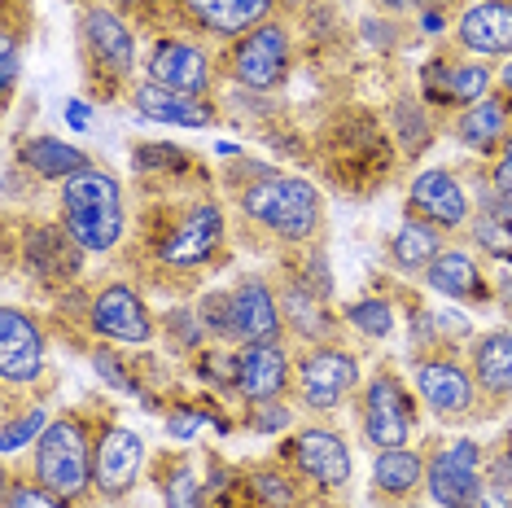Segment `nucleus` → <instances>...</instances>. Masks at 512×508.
I'll return each instance as SVG.
<instances>
[{
	"mask_svg": "<svg viewBox=\"0 0 512 508\" xmlns=\"http://www.w3.org/2000/svg\"><path fill=\"white\" fill-rule=\"evenodd\" d=\"M62 228L88 254H106L123 233V193L110 171L84 167L62 184Z\"/></svg>",
	"mask_w": 512,
	"mask_h": 508,
	"instance_id": "f257e3e1",
	"label": "nucleus"
},
{
	"mask_svg": "<svg viewBox=\"0 0 512 508\" xmlns=\"http://www.w3.org/2000/svg\"><path fill=\"white\" fill-rule=\"evenodd\" d=\"M241 206L259 228L276 233L281 241H307L320 228L324 202L316 184L294 180V176H267L241 193Z\"/></svg>",
	"mask_w": 512,
	"mask_h": 508,
	"instance_id": "f03ea898",
	"label": "nucleus"
},
{
	"mask_svg": "<svg viewBox=\"0 0 512 508\" xmlns=\"http://www.w3.org/2000/svg\"><path fill=\"white\" fill-rule=\"evenodd\" d=\"M36 478L40 487H49L62 500H79L92 487V452H88L84 425L71 417L44 425L40 447H36Z\"/></svg>",
	"mask_w": 512,
	"mask_h": 508,
	"instance_id": "7ed1b4c3",
	"label": "nucleus"
},
{
	"mask_svg": "<svg viewBox=\"0 0 512 508\" xmlns=\"http://www.w3.org/2000/svg\"><path fill=\"white\" fill-rule=\"evenodd\" d=\"M359 381V360L342 346H316L298 360V395L311 412L337 408Z\"/></svg>",
	"mask_w": 512,
	"mask_h": 508,
	"instance_id": "20e7f679",
	"label": "nucleus"
},
{
	"mask_svg": "<svg viewBox=\"0 0 512 508\" xmlns=\"http://www.w3.org/2000/svg\"><path fill=\"white\" fill-rule=\"evenodd\" d=\"M425 482L442 508H473L482 495V452H477L473 438H456L451 447H442L429 460Z\"/></svg>",
	"mask_w": 512,
	"mask_h": 508,
	"instance_id": "39448f33",
	"label": "nucleus"
},
{
	"mask_svg": "<svg viewBox=\"0 0 512 508\" xmlns=\"http://www.w3.org/2000/svg\"><path fill=\"white\" fill-rule=\"evenodd\" d=\"M232 71H237L241 88H254V92L276 88L289 71V31L276 27V22L246 31L237 53H232Z\"/></svg>",
	"mask_w": 512,
	"mask_h": 508,
	"instance_id": "423d86ee",
	"label": "nucleus"
},
{
	"mask_svg": "<svg viewBox=\"0 0 512 508\" xmlns=\"http://www.w3.org/2000/svg\"><path fill=\"white\" fill-rule=\"evenodd\" d=\"M412 395L394 381L390 373L372 377L368 381V395H364V434L377 452H390V447H403L407 434H412Z\"/></svg>",
	"mask_w": 512,
	"mask_h": 508,
	"instance_id": "0eeeda50",
	"label": "nucleus"
},
{
	"mask_svg": "<svg viewBox=\"0 0 512 508\" xmlns=\"http://www.w3.org/2000/svg\"><path fill=\"white\" fill-rule=\"evenodd\" d=\"M141 469H145V438L136 430H127V425L106 430V438L92 452V487L106 495V500H123L136 487Z\"/></svg>",
	"mask_w": 512,
	"mask_h": 508,
	"instance_id": "6e6552de",
	"label": "nucleus"
},
{
	"mask_svg": "<svg viewBox=\"0 0 512 508\" xmlns=\"http://www.w3.org/2000/svg\"><path fill=\"white\" fill-rule=\"evenodd\" d=\"M44 368V333L22 307L0 311V377L9 386L36 381Z\"/></svg>",
	"mask_w": 512,
	"mask_h": 508,
	"instance_id": "1a4fd4ad",
	"label": "nucleus"
},
{
	"mask_svg": "<svg viewBox=\"0 0 512 508\" xmlns=\"http://www.w3.org/2000/svg\"><path fill=\"white\" fill-rule=\"evenodd\" d=\"M219 241H224V215H219V206H193V211L180 219L176 233L162 241V263L176 272L202 268L219 250Z\"/></svg>",
	"mask_w": 512,
	"mask_h": 508,
	"instance_id": "9d476101",
	"label": "nucleus"
},
{
	"mask_svg": "<svg viewBox=\"0 0 512 508\" xmlns=\"http://www.w3.org/2000/svg\"><path fill=\"white\" fill-rule=\"evenodd\" d=\"M92 329L110 342H127V346H141L154 338V320L141 303V294L127 290V285H110V290L97 294L92 303Z\"/></svg>",
	"mask_w": 512,
	"mask_h": 508,
	"instance_id": "9b49d317",
	"label": "nucleus"
},
{
	"mask_svg": "<svg viewBox=\"0 0 512 508\" xmlns=\"http://www.w3.org/2000/svg\"><path fill=\"white\" fill-rule=\"evenodd\" d=\"M149 79L171 92H184V97H197L211 84V57L189 40H162L149 53Z\"/></svg>",
	"mask_w": 512,
	"mask_h": 508,
	"instance_id": "f8f14e48",
	"label": "nucleus"
},
{
	"mask_svg": "<svg viewBox=\"0 0 512 508\" xmlns=\"http://www.w3.org/2000/svg\"><path fill=\"white\" fill-rule=\"evenodd\" d=\"M285 381H289V355L281 342H254L237 355V390L250 403L281 399Z\"/></svg>",
	"mask_w": 512,
	"mask_h": 508,
	"instance_id": "ddd939ff",
	"label": "nucleus"
},
{
	"mask_svg": "<svg viewBox=\"0 0 512 508\" xmlns=\"http://www.w3.org/2000/svg\"><path fill=\"white\" fill-rule=\"evenodd\" d=\"M416 390L438 417H464V412L477 403V390H473V377L464 373L456 360H425L416 368Z\"/></svg>",
	"mask_w": 512,
	"mask_h": 508,
	"instance_id": "4468645a",
	"label": "nucleus"
},
{
	"mask_svg": "<svg viewBox=\"0 0 512 508\" xmlns=\"http://www.w3.org/2000/svg\"><path fill=\"white\" fill-rule=\"evenodd\" d=\"M232 298V333L228 338L237 342H276V333H281V307H276L272 290H267L263 281H241L237 290H228Z\"/></svg>",
	"mask_w": 512,
	"mask_h": 508,
	"instance_id": "2eb2a0df",
	"label": "nucleus"
},
{
	"mask_svg": "<svg viewBox=\"0 0 512 508\" xmlns=\"http://www.w3.org/2000/svg\"><path fill=\"white\" fill-rule=\"evenodd\" d=\"M294 460L311 482H320L329 491L346 487V478H351V447L333 430H302L294 438Z\"/></svg>",
	"mask_w": 512,
	"mask_h": 508,
	"instance_id": "dca6fc26",
	"label": "nucleus"
},
{
	"mask_svg": "<svg viewBox=\"0 0 512 508\" xmlns=\"http://www.w3.org/2000/svg\"><path fill=\"white\" fill-rule=\"evenodd\" d=\"M412 206L438 228H460L469 219V198H464L460 180L442 167H429L412 180Z\"/></svg>",
	"mask_w": 512,
	"mask_h": 508,
	"instance_id": "f3484780",
	"label": "nucleus"
},
{
	"mask_svg": "<svg viewBox=\"0 0 512 508\" xmlns=\"http://www.w3.org/2000/svg\"><path fill=\"white\" fill-rule=\"evenodd\" d=\"M460 44L482 57L512 53V5L508 0H477L460 18Z\"/></svg>",
	"mask_w": 512,
	"mask_h": 508,
	"instance_id": "a211bd4d",
	"label": "nucleus"
},
{
	"mask_svg": "<svg viewBox=\"0 0 512 508\" xmlns=\"http://www.w3.org/2000/svg\"><path fill=\"white\" fill-rule=\"evenodd\" d=\"M84 40H88L92 57H97L106 71H114L119 79L132 75L136 40H132V31H127L123 22L110 14V9H88V14H84Z\"/></svg>",
	"mask_w": 512,
	"mask_h": 508,
	"instance_id": "6ab92c4d",
	"label": "nucleus"
},
{
	"mask_svg": "<svg viewBox=\"0 0 512 508\" xmlns=\"http://www.w3.org/2000/svg\"><path fill=\"white\" fill-rule=\"evenodd\" d=\"M84 250L79 241L66 233V228H31L27 233V272H36L40 281H66V276L79 272V254Z\"/></svg>",
	"mask_w": 512,
	"mask_h": 508,
	"instance_id": "aec40b11",
	"label": "nucleus"
},
{
	"mask_svg": "<svg viewBox=\"0 0 512 508\" xmlns=\"http://www.w3.org/2000/svg\"><path fill=\"white\" fill-rule=\"evenodd\" d=\"M197 27L215 31V36H246V31L263 27L272 0H184Z\"/></svg>",
	"mask_w": 512,
	"mask_h": 508,
	"instance_id": "412c9836",
	"label": "nucleus"
},
{
	"mask_svg": "<svg viewBox=\"0 0 512 508\" xmlns=\"http://www.w3.org/2000/svg\"><path fill=\"white\" fill-rule=\"evenodd\" d=\"M132 101H136V110L154 123H176V127H206L211 123L206 106H197V101L184 97V92H171V88L154 84V79H145V84L132 92Z\"/></svg>",
	"mask_w": 512,
	"mask_h": 508,
	"instance_id": "4be33fe9",
	"label": "nucleus"
},
{
	"mask_svg": "<svg viewBox=\"0 0 512 508\" xmlns=\"http://www.w3.org/2000/svg\"><path fill=\"white\" fill-rule=\"evenodd\" d=\"M425 281H429V290L442 294V298H464V303H482L486 298L482 276H477L473 259L464 250H442L425 268Z\"/></svg>",
	"mask_w": 512,
	"mask_h": 508,
	"instance_id": "5701e85b",
	"label": "nucleus"
},
{
	"mask_svg": "<svg viewBox=\"0 0 512 508\" xmlns=\"http://www.w3.org/2000/svg\"><path fill=\"white\" fill-rule=\"evenodd\" d=\"M473 373L482 381V390L491 395H508L512 390V333H486L473 346Z\"/></svg>",
	"mask_w": 512,
	"mask_h": 508,
	"instance_id": "b1692460",
	"label": "nucleus"
},
{
	"mask_svg": "<svg viewBox=\"0 0 512 508\" xmlns=\"http://www.w3.org/2000/svg\"><path fill=\"white\" fill-rule=\"evenodd\" d=\"M504 132H508V106L499 97H482L460 119V141L477 149V154H491V149L504 141Z\"/></svg>",
	"mask_w": 512,
	"mask_h": 508,
	"instance_id": "393cba45",
	"label": "nucleus"
},
{
	"mask_svg": "<svg viewBox=\"0 0 512 508\" xmlns=\"http://www.w3.org/2000/svg\"><path fill=\"white\" fill-rule=\"evenodd\" d=\"M22 163L44 180H66V176H75V171L88 167L84 154H79L75 145L57 141V136H36V141H27L22 145Z\"/></svg>",
	"mask_w": 512,
	"mask_h": 508,
	"instance_id": "a878e982",
	"label": "nucleus"
},
{
	"mask_svg": "<svg viewBox=\"0 0 512 508\" xmlns=\"http://www.w3.org/2000/svg\"><path fill=\"white\" fill-rule=\"evenodd\" d=\"M421 478H425V460L416 452H407V447H390L372 465V482L386 495H412L421 487Z\"/></svg>",
	"mask_w": 512,
	"mask_h": 508,
	"instance_id": "bb28decb",
	"label": "nucleus"
},
{
	"mask_svg": "<svg viewBox=\"0 0 512 508\" xmlns=\"http://www.w3.org/2000/svg\"><path fill=\"white\" fill-rule=\"evenodd\" d=\"M390 254H394V263L399 268H429V263L442 254V241L434 233V224H425V219H407V224L394 233L390 241Z\"/></svg>",
	"mask_w": 512,
	"mask_h": 508,
	"instance_id": "cd10ccee",
	"label": "nucleus"
},
{
	"mask_svg": "<svg viewBox=\"0 0 512 508\" xmlns=\"http://www.w3.org/2000/svg\"><path fill=\"white\" fill-rule=\"evenodd\" d=\"M285 320L294 325L302 338H329V316H324V307L311 298L307 285H289L285 294Z\"/></svg>",
	"mask_w": 512,
	"mask_h": 508,
	"instance_id": "c85d7f7f",
	"label": "nucleus"
},
{
	"mask_svg": "<svg viewBox=\"0 0 512 508\" xmlns=\"http://www.w3.org/2000/svg\"><path fill=\"white\" fill-rule=\"evenodd\" d=\"M250 491H254V500H259L263 508H298V487L285 478L281 469H259L250 478Z\"/></svg>",
	"mask_w": 512,
	"mask_h": 508,
	"instance_id": "c756f323",
	"label": "nucleus"
},
{
	"mask_svg": "<svg viewBox=\"0 0 512 508\" xmlns=\"http://www.w3.org/2000/svg\"><path fill=\"white\" fill-rule=\"evenodd\" d=\"M473 237H477V246H482L486 254L512 263V219L508 215L482 211V215H477V224H473Z\"/></svg>",
	"mask_w": 512,
	"mask_h": 508,
	"instance_id": "7c9ffc66",
	"label": "nucleus"
},
{
	"mask_svg": "<svg viewBox=\"0 0 512 508\" xmlns=\"http://www.w3.org/2000/svg\"><path fill=\"white\" fill-rule=\"evenodd\" d=\"M346 320H351L359 333H368V338H386V333L394 329V311H390V303H381V298L351 303L346 307Z\"/></svg>",
	"mask_w": 512,
	"mask_h": 508,
	"instance_id": "2f4dec72",
	"label": "nucleus"
},
{
	"mask_svg": "<svg viewBox=\"0 0 512 508\" xmlns=\"http://www.w3.org/2000/svg\"><path fill=\"white\" fill-rule=\"evenodd\" d=\"M486 88H491L486 66H451V75H447L451 101H469V106H477V101L486 97Z\"/></svg>",
	"mask_w": 512,
	"mask_h": 508,
	"instance_id": "473e14b6",
	"label": "nucleus"
},
{
	"mask_svg": "<svg viewBox=\"0 0 512 508\" xmlns=\"http://www.w3.org/2000/svg\"><path fill=\"white\" fill-rule=\"evenodd\" d=\"M162 491H167V508H206V495L197 487L193 469H184V465L162 482Z\"/></svg>",
	"mask_w": 512,
	"mask_h": 508,
	"instance_id": "72a5a7b5",
	"label": "nucleus"
},
{
	"mask_svg": "<svg viewBox=\"0 0 512 508\" xmlns=\"http://www.w3.org/2000/svg\"><path fill=\"white\" fill-rule=\"evenodd\" d=\"M197 316H202V329H211L215 338H228L232 333V298H228V290L206 294L202 307H197Z\"/></svg>",
	"mask_w": 512,
	"mask_h": 508,
	"instance_id": "f704fd0d",
	"label": "nucleus"
},
{
	"mask_svg": "<svg viewBox=\"0 0 512 508\" xmlns=\"http://www.w3.org/2000/svg\"><path fill=\"white\" fill-rule=\"evenodd\" d=\"M5 508H66L62 495H53L49 487H31V482H9Z\"/></svg>",
	"mask_w": 512,
	"mask_h": 508,
	"instance_id": "c9c22d12",
	"label": "nucleus"
},
{
	"mask_svg": "<svg viewBox=\"0 0 512 508\" xmlns=\"http://www.w3.org/2000/svg\"><path fill=\"white\" fill-rule=\"evenodd\" d=\"M36 434H44V412H27V417H14L5 425V434H0V447H5V456L9 452H18L22 443H31Z\"/></svg>",
	"mask_w": 512,
	"mask_h": 508,
	"instance_id": "e433bc0d",
	"label": "nucleus"
},
{
	"mask_svg": "<svg viewBox=\"0 0 512 508\" xmlns=\"http://www.w3.org/2000/svg\"><path fill=\"white\" fill-rule=\"evenodd\" d=\"M92 368H97V377L106 381V386L119 390V395H136V381L123 373V360L114 351H97L92 355Z\"/></svg>",
	"mask_w": 512,
	"mask_h": 508,
	"instance_id": "4c0bfd02",
	"label": "nucleus"
},
{
	"mask_svg": "<svg viewBox=\"0 0 512 508\" xmlns=\"http://www.w3.org/2000/svg\"><path fill=\"white\" fill-rule=\"evenodd\" d=\"M289 408H281V403H254V430L259 434H281V430H289Z\"/></svg>",
	"mask_w": 512,
	"mask_h": 508,
	"instance_id": "58836bf2",
	"label": "nucleus"
},
{
	"mask_svg": "<svg viewBox=\"0 0 512 508\" xmlns=\"http://www.w3.org/2000/svg\"><path fill=\"white\" fill-rule=\"evenodd\" d=\"M14 84H18V44L14 36H5L0 40V88H5V97L14 92Z\"/></svg>",
	"mask_w": 512,
	"mask_h": 508,
	"instance_id": "ea45409f",
	"label": "nucleus"
},
{
	"mask_svg": "<svg viewBox=\"0 0 512 508\" xmlns=\"http://www.w3.org/2000/svg\"><path fill=\"white\" fill-rule=\"evenodd\" d=\"M495 189L504 193V198H512V136H508L504 154H499V163H495Z\"/></svg>",
	"mask_w": 512,
	"mask_h": 508,
	"instance_id": "a19ab883",
	"label": "nucleus"
},
{
	"mask_svg": "<svg viewBox=\"0 0 512 508\" xmlns=\"http://www.w3.org/2000/svg\"><path fill=\"white\" fill-rule=\"evenodd\" d=\"M71 119H75V127H84V123H88V110H84V101H71Z\"/></svg>",
	"mask_w": 512,
	"mask_h": 508,
	"instance_id": "79ce46f5",
	"label": "nucleus"
},
{
	"mask_svg": "<svg viewBox=\"0 0 512 508\" xmlns=\"http://www.w3.org/2000/svg\"><path fill=\"white\" fill-rule=\"evenodd\" d=\"M381 5H386V9H407L412 0H381Z\"/></svg>",
	"mask_w": 512,
	"mask_h": 508,
	"instance_id": "37998d69",
	"label": "nucleus"
},
{
	"mask_svg": "<svg viewBox=\"0 0 512 508\" xmlns=\"http://www.w3.org/2000/svg\"><path fill=\"white\" fill-rule=\"evenodd\" d=\"M504 88L512 92V62H508V71H504Z\"/></svg>",
	"mask_w": 512,
	"mask_h": 508,
	"instance_id": "c03bdc74",
	"label": "nucleus"
}]
</instances>
